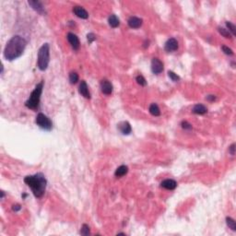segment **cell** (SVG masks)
Returning a JSON list of instances; mask_svg holds the SVG:
<instances>
[{"instance_id":"obj_29","label":"cell","mask_w":236,"mask_h":236,"mask_svg":"<svg viewBox=\"0 0 236 236\" xmlns=\"http://www.w3.org/2000/svg\"><path fill=\"white\" fill-rule=\"evenodd\" d=\"M181 125H182V127H183L184 129H186V130H190V129L192 128V126H191L188 122H186V121H183Z\"/></svg>"},{"instance_id":"obj_28","label":"cell","mask_w":236,"mask_h":236,"mask_svg":"<svg viewBox=\"0 0 236 236\" xmlns=\"http://www.w3.org/2000/svg\"><path fill=\"white\" fill-rule=\"evenodd\" d=\"M221 49H222V51L224 52V53H226V54H228V55H234V52H233V50H232L231 48H229V47H227V46H225V45H222V46H221Z\"/></svg>"},{"instance_id":"obj_17","label":"cell","mask_w":236,"mask_h":236,"mask_svg":"<svg viewBox=\"0 0 236 236\" xmlns=\"http://www.w3.org/2000/svg\"><path fill=\"white\" fill-rule=\"evenodd\" d=\"M128 172V167L126 165H121L120 167H118L114 173V175L116 177H122L124 175H126Z\"/></svg>"},{"instance_id":"obj_11","label":"cell","mask_w":236,"mask_h":236,"mask_svg":"<svg viewBox=\"0 0 236 236\" xmlns=\"http://www.w3.org/2000/svg\"><path fill=\"white\" fill-rule=\"evenodd\" d=\"M73 12L75 13V15L77 16V17H79L80 19H83V20H86V19H88L89 18V14H88V12L82 7H79V6H77V7H73Z\"/></svg>"},{"instance_id":"obj_4","label":"cell","mask_w":236,"mask_h":236,"mask_svg":"<svg viewBox=\"0 0 236 236\" xmlns=\"http://www.w3.org/2000/svg\"><path fill=\"white\" fill-rule=\"evenodd\" d=\"M50 61V46L48 44H44L38 52V68L42 71L47 69Z\"/></svg>"},{"instance_id":"obj_25","label":"cell","mask_w":236,"mask_h":236,"mask_svg":"<svg viewBox=\"0 0 236 236\" xmlns=\"http://www.w3.org/2000/svg\"><path fill=\"white\" fill-rule=\"evenodd\" d=\"M168 77L172 79L174 82H176V81H178V80L180 79L179 76H178L177 74H175L174 72H173V71H169V72H168Z\"/></svg>"},{"instance_id":"obj_6","label":"cell","mask_w":236,"mask_h":236,"mask_svg":"<svg viewBox=\"0 0 236 236\" xmlns=\"http://www.w3.org/2000/svg\"><path fill=\"white\" fill-rule=\"evenodd\" d=\"M151 71L153 74L159 75L163 71V64L159 58H153L151 61Z\"/></svg>"},{"instance_id":"obj_31","label":"cell","mask_w":236,"mask_h":236,"mask_svg":"<svg viewBox=\"0 0 236 236\" xmlns=\"http://www.w3.org/2000/svg\"><path fill=\"white\" fill-rule=\"evenodd\" d=\"M12 210H14V211H19V210H21V205L16 204V205H14V206L12 207Z\"/></svg>"},{"instance_id":"obj_27","label":"cell","mask_w":236,"mask_h":236,"mask_svg":"<svg viewBox=\"0 0 236 236\" xmlns=\"http://www.w3.org/2000/svg\"><path fill=\"white\" fill-rule=\"evenodd\" d=\"M87 40H88V43L89 44H91V43H93L95 40H96V36H95V34L94 33H88L87 34Z\"/></svg>"},{"instance_id":"obj_1","label":"cell","mask_w":236,"mask_h":236,"mask_svg":"<svg viewBox=\"0 0 236 236\" xmlns=\"http://www.w3.org/2000/svg\"><path fill=\"white\" fill-rule=\"evenodd\" d=\"M27 42L24 38L19 35L13 36L7 44L4 49V57L8 60L12 61L19 58L25 50Z\"/></svg>"},{"instance_id":"obj_13","label":"cell","mask_w":236,"mask_h":236,"mask_svg":"<svg viewBox=\"0 0 236 236\" xmlns=\"http://www.w3.org/2000/svg\"><path fill=\"white\" fill-rule=\"evenodd\" d=\"M118 129L120 130V132H121L123 135H129L132 131L130 124H129L128 122H127V121L121 122V123L118 125Z\"/></svg>"},{"instance_id":"obj_12","label":"cell","mask_w":236,"mask_h":236,"mask_svg":"<svg viewBox=\"0 0 236 236\" xmlns=\"http://www.w3.org/2000/svg\"><path fill=\"white\" fill-rule=\"evenodd\" d=\"M28 3L38 13H40V14H45L44 7V6L42 5L41 2H39V1H29Z\"/></svg>"},{"instance_id":"obj_20","label":"cell","mask_w":236,"mask_h":236,"mask_svg":"<svg viewBox=\"0 0 236 236\" xmlns=\"http://www.w3.org/2000/svg\"><path fill=\"white\" fill-rule=\"evenodd\" d=\"M226 223H227V225H228V227H229L230 229H232L233 231H236L235 220H234L233 218L227 217V218H226Z\"/></svg>"},{"instance_id":"obj_3","label":"cell","mask_w":236,"mask_h":236,"mask_svg":"<svg viewBox=\"0 0 236 236\" xmlns=\"http://www.w3.org/2000/svg\"><path fill=\"white\" fill-rule=\"evenodd\" d=\"M43 89H44V82L41 81L40 83H38L36 85L35 89L30 93V98L26 101L25 106L27 108L31 109V110H37L39 108L40 99H41V95H42V92H43Z\"/></svg>"},{"instance_id":"obj_2","label":"cell","mask_w":236,"mask_h":236,"mask_svg":"<svg viewBox=\"0 0 236 236\" xmlns=\"http://www.w3.org/2000/svg\"><path fill=\"white\" fill-rule=\"evenodd\" d=\"M24 182H25V184H28V186L30 187L33 195L37 198H40L44 196L45 189H46L47 181L45 179V176L43 174H36L34 175H28L24 178Z\"/></svg>"},{"instance_id":"obj_24","label":"cell","mask_w":236,"mask_h":236,"mask_svg":"<svg viewBox=\"0 0 236 236\" xmlns=\"http://www.w3.org/2000/svg\"><path fill=\"white\" fill-rule=\"evenodd\" d=\"M80 234L84 236L90 235V227L87 224H83L80 230Z\"/></svg>"},{"instance_id":"obj_18","label":"cell","mask_w":236,"mask_h":236,"mask_svg":"<svg viewBox=\"0 0 236 236\" xmlns=\"http://www.w3.org/2000/svg\"><path fill=\"white\" fill-rule=\"evenodd\" d=\"M108 22H109V25L112 27V28H116V27L119 26L120 24V21H119V19L114 15H111L108 19Z\"/></svg>"},{"instance_id":"obj_10","label":"cell","mask_w":236,"mask_h":236,"mask_svg":"<svg viewBox=\"0 0 236 236\" xmlns=\"http://www.w3.org/2000/svg\"><path fill=\"white\" fill-rule=\"evenodd\" d=\"M79 93L85 97L86 99H90V91H89V88H88V85L86 83V81L82 80L79 84Z\"/></svg>"},{"instance_id":"obj_8","label":"cell","mask_w":236,"mask_h":236,"mask_svg":"<svg viewBox=\"0 0 236 236\" xmlns=\"http://www.w3.org/2000/svg\"><path fill=\"white\" fill-rule=\"evenodd\" d=\"M101 90L105 95H110L113 92V85L112 83L107 80V79H103L101 81Z\"/></svg>"},{"instance_id":"obj_14","label":"cell","mask_w":236,"mask_h":236,"mask_svg":"<svg viewBox=\"0 0 236 236\" xmlns=\"http://www.w3.org/2000/svg\"><path fill=\"white\" fill-rule=\"evenodd\" d=\"M160 186L167 189V190H174V189L176 188L177 183L173 179H166V180H164L160 183Z\"/></svg>"},{"instance_id":"obj_33","label":"cell","mask_w":236,"mask_h":236,"mask_svg":"<svg viewBox=\"0 0 236 236\" xmlns=\"http://www.w3.org/2000/svg\"><path fill=\"white\" fill-rule=\"evenodd\" d=\"M5 197V194H4V191H1V199H3Z\"/></svg>"},{"instance_id":"obj_26","label":"cell","mask_w":236,"mask_h":236,"mask_svg":"<svg viewBox=\"0 0 236 236\" xmlns=\"http://www.w3.org/2000/svg\"><path fill=\"white\" fill-rule=\"evenodd\" d=\"M136 80H137V82L140 86H146V85H147V81H146V79H144V77H143V76H141V75L137 76V77L136 78Z\"/></svg>"},{"instance_id":"obj_9","label":"cell","mask_w":236,"mask_h":236,"mask_svg":"<svg viewBox=\"0 0 236 236\" xmlns=\"http://www.w3.org/2000/svg\"><path fill=\"white\" fill-rule=\"evenodd\" d=\"M67 41L71 44V46L74 50H79L80 44H79V38L76 34H74L72 32H68L67 33Z\"/></svg>"},{"instance_id":"obj_32","label":"cell","mask_w":236,"mask_h":236,"mask_svg":"<svg viewBox=\"0 0 236 236\" xmlns=\"http://www.w3.org/2000/svg\"><path fill=\"white\" fill-rule=\"evenodd\" d=\"M207 100L210 102H214L216 100V97L214 95H209V96H207Z\"/></svg>"},{"instance_id":"obj_15","label":"cell","mask_w":236,"mask_h":236,"mask_svg":"<svg viewBox=\"0 0 236 236\" xmlns=\"http://www.w3.org/2000/svg\"><path fill=\"white\" fill-rule=\"evenodd\" d=\"M127 23H128V26L132 29H138L142 25V20L137 17H131L128 20Z\"/></svg>"},{"instance_id":"obj_16","label":"cell","mask_w":236,"mask_h":236,"mask_svg":"<svg viewBox=\"0 0 236 236\" xmlns=\"http://www.w3.org/2000/svg\"><path fill=\"white\" fill-rule=\"evenodd\" d=\"M192 112L194 113H197V114H205L208 112V109H207V107L205 105L196 104L193 107Z\"/></svg>"},{"instance_id":"obj_19","label":"cell","mask_w":236,"mask_h":236,"mask_svg":"<svg viewBox=\"0 0 236 236\" xmlns=\"http://www.w3.org/2000/svg\"><path fill=\"white\" fill-rule=\"evenodd\" d=\"M150 113L153 115V116H159L160 114V108L156 104H152L150 106Z\"/></svg>"},{"instance_id":"obj_22","label":"cell","mask_w":236,"mask_h":236,"mask_svg":"<svg viewBox=\"0 0 236 236\" xmlns=\"http://www.w3.org/2000/svg\"><path fill=\"white\" fill-rule=\"evenodd\" d=\"M218 30H219V32H220L223 37H225V38H232V34L228 31V30H226V29H224V28L219 27V28H218Z\"/></svg>"},{"instance_id":"obj_7","label":"cell","mask_w":236,"mask_h":236,"mask_svg":"<svg viewBox=\"0 0 236 236\" xmlns=\"http://www.w3.org/2000/svg\"><path fill=\"white\" fill-rule=\"evenodd\" d=\"M164 49L166 52H174L178 49V42L174 39V38H171L169 39L164 46Z\"/></svg>"},{"instance_id":"obj_23","label":"cell","mask_w":236,"mask_h":236,"mask_svg":"<svg viewBox=\"0 0 236 236\" xmlns=\"http://www.w3.org/2000/svg\"><path fill=\"white\" fill-rule=\"evenodd\" d=\"M69 81L71 84H76L79 81V75L76 72H71L69 74Z\"/></svg>"},{"instance_id":"obj_30","label":"cell","mask_w":236,"mask_h":236,"mask_svg":"<svg viewBox=\"0 0 236 236\" xmlns=\"http://www.w3.org/2000/svg\"><path fill=\"white\" fill-rule=\"evenodd\" d=\"M229 152L231 153V155H235V144H232L231 147L229 148Z\"/></svg>"},{"instance_id":"obj_5","label":"cell","mask_w":236,"mask_h":236,"mask_svg":"<svg viewBox=\"0 0 236 236\" xmlns=\"http://www.w3.org/2000/svg\"><path fill=\"white\" fill-rule=\"evenodd\" d=\"M35 123L39 127H41L42 129L47 130V131H50L53 127V123L50 120V118L42 113L37 114L36 119H35Z\"/></svg>"},{"instance_id":"obj_21","label":"cell","mask_w":236,"mask_h":236,"mask_svg":"<svg viewBox=\"0 0 236 236\" xmlns=\"http://www.w3.org/2000/svg\"><path fill=\"white\" fill-rule=\"evenodd\" d=\"M226 26L228 28V31L232 34V35H235L236 34V27L234 24H233L231 21H226Z\"/></svg>"}]
</instances>
